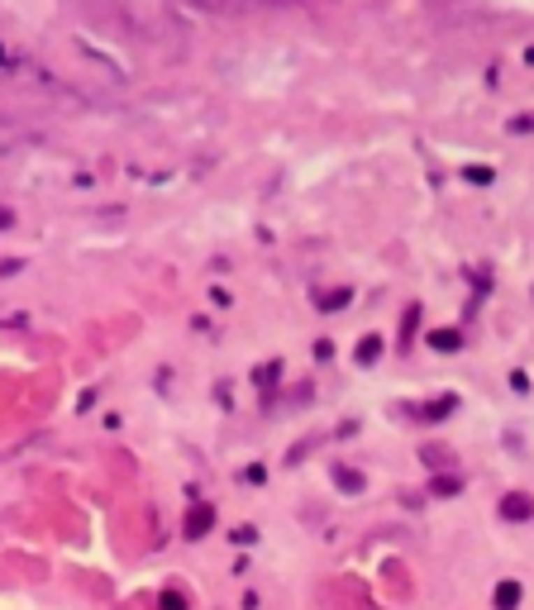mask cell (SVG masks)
Returning a JSON list of instances; mask_svg holds the SVG:
<instances>
[{
  "mask_svg": "<svg viewBox=\"0 0 534 610\" xmlns=\"http://www.w3.org/2000/svg\"><path fill=\"white\" fill-rule=\"evenodd\" d=\"M501 515H506V520H530L534 515V496H520V491L506 496V501H501Z\"/></svg>",
  "mask_w": 534,
  "mask_h": 610,
  "instance_id": "cell-1",
  "label": "cell"
},
{
  "mask_svg": "<svg viewBox=\"0 0 534 610\" xmlns=\"http://www.w3.org/2000/svg\"><path fill=\"white\" fill-rule=\"evenodd\" d=\"M491 606L496 610H515L520 606V582H501L496 591H491Z\"/></svg>",
  "mask_w": 534,
  "mask_h": 610,
  "instance_id": "cell-2",
  "label": "cell"
},
{
  "mask_svg": "<svg viewBox=\"0 0 534 610\" xmlns=\"http://www.w3.org/2000/svg\"><path fill=\"white\" fill-rule=\"evenodd\" d=\"M205 530H210V505H196V510L187 515V534H191V539H201Z\"/></svg>",
  "mask_w": 534,
  "mask_h": 610,
  "instance_id": "cell-3",
  "label": "cell"
}]
</instances>
